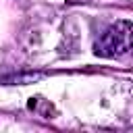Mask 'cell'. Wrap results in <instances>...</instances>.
<instances>
[{"label": "cell", "instance_id": "obj_2", "mask_svg": "<svg viewBox=\"0 0 133 133\" xmlns=\"http://www.w3.org/2000/svg\"><path fill=\"white\" fill-rule=\"evenodd\" d=\"M44 77H46L44 73H12V75L0 77V83H6V85H27V83L42 81Z\"/></svg>", "mask_w": 133, "mask_h": 133}, {"label": "cell", "instance_id": "obj_1", "mask_svg": "<svg viewBox=\"0 0 133 133\" xmlns=\"http://www.w3.org/2000/svg\"><path fill=\"white\" fill-rule=\"evenodd\" d=\"M131 39H133L131 21H116L100 35V39L94 46V52L96 56L102 58H116L131 50Z\"/></svg>", "mask_w": 133, "mask_h": 133}]
</instances>
